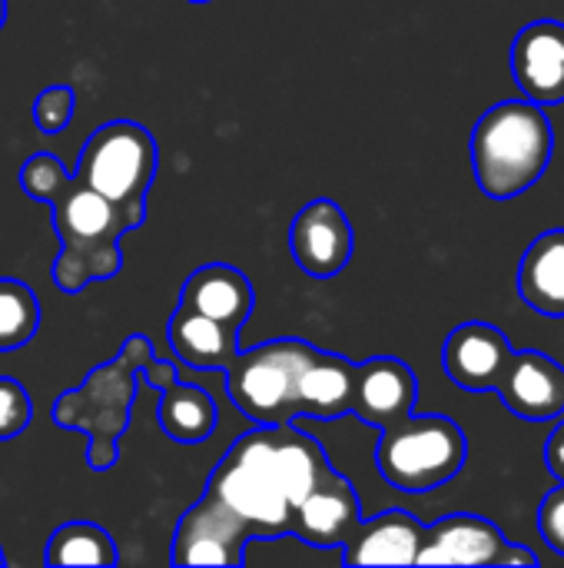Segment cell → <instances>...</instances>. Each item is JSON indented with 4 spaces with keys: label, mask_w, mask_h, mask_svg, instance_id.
Segmentation results:
<instances>
[{
    "label": "cell",
    "mask_w": 564,
    "mask_h": 568,
    "mask_svg": "<svg viewBox=\"0 0 564 568\" xmlns=\"http://www.w3.org/2000/svg\"><path fill=\"white\" fill-rule=\"evenodd\" d=\"M332 473L326 449L296 423L253 426L183 513L173 566H243L249 539H299L306 503Z\"/></svg>",
    "instance_id": "6da1fadb"
},
{
    "label": "cell",
    "mask_w": 564,
    "mask_h": 568,
    "mask_svg": "<svg viewBox=\"0 0 564 568\" xmlns=\"http://www.w3.org/2000/svg\"><path fill=\"white\" fill-rule=\"evenodd\" d=\"M60 236V256L53 260V283L60 293H80L90 283L113 280L123 270L120 240L140 230L146 220L116 206L80 176L66 173L43 200Z\"/></svg>",
    "instance_id": "7a4b0ae2"
},
{
    "label": "cell",
    "mask_w": 564,
    "mask_h": 568,
    "mask_svg": "<svg viewBox=\"0 0 564 568\" xmlns=\"http://www.w3.org/2000/svg\"><path fill=\"white\" fill-rule=\"evenodd\" d=\"M555 153V130L542 103L505 100L489 106L472 130L475 183L489 200H515L532 190Z\"/></svg>",
    "instance_id": "3957f363"
},
{
    "label": "cell",
    "mask_w": 564,
    "mask_h": 568,
    "mask_svg": "<svg viewBox=\"0 0 564 568\" xmlns=\"http://www.w3.org/2000/svg\"><path fill=\"white\" fill-rule=\"evenodd\" d=\"M136 379L140 373L120 346L116 359L90 369L80 386L60 393L53 403V423L86 436V463L93 473H106L120 459V439L130 426V409L140 386Z\"/></svg>",
    "instance_id": "277c9868"
},
{
    "label": "cell",
    "mask_w": 564,
    "mask_h": 568,
    "mask_svg": "<svg viewBox=\"0 0 564 568\" xmlns=\"http://www.w3.org/2000/svg\"><path fill=\"white\" fill-rule=\"evenodd\" d=\"M376 466L379 476L409 496L432 493L452 483L469 456L465 433L449 416H406L379 429Z\"/></svg>",
    "instance_id": "5b68a950"
},
{
    "label": "cell",
    "mask_w": 564,
    "mask_h": 568,
    "mask_svg": "<svg viewBox=\"0 0 564 568\" xmlns=\"http://www.w3.org/2000/svg\"><path fill=\"white\" fill-rule=\"evenodd\" d=\"M319 346L306 339H269L253 349L236 353L223 369L233 406L253 426L296 423V389L302 369L316 359Z\"/></svg>",
    "instance_id": "8992f818"
},
{
    "label": "cell",
    "mask_w": 564,
    "mask_h": 568,
    "mask_svg": "<svg viewBox=\"0 0 564 568\" xmlns=\"http://www.w3.org/2000/svg\"><path fill=\"white\" fill-rule=\"evenodd\" d=\"M156 163L160 150L146 126L133 120H110L86 136L73 176L146 220V193L156 180Z\"/></svg>",
    "instance_id": "52a82bcc"
},
{
    "label": "cell",
    "mask_w": 564,
    "mask_h": 568,
    "mask_svg": "<svg viewBox=\"0 0 564 568\" xmlns=\"http://www.w3.org/2000/svg\"><path fill=\"white\" fill-rule=\"evenodd\" d=\"M356 250V233L346 210L336 200H312L306 203L289 223V253L296 266L312 280L339 276Z\"/></svg>",
    "instance_id": "ba28073f"
},
{
    "label": "cell",
    "mask_w": 564,
    "mask_h": 568,
    "mask_svg": "<svg viewBox=\"0 0 564 568\" xmlns=\"http://www.w3.org/2000/svg\"><path fill=\"white\" fill-rule=\"evenodd\" d=\"M512 356L515 349L499 326L472 320L449 333L445 349H442V366L459 389L495 393L509 373Z\"/></svg>",
    "instance_id": "9c48e42d"
},
{
    "label": "cell",
    "mask_w": 564,
    "mask_h": 568,
    "mask_svg": "<svg viewBox=\"0 0 564 568\" xmlns=\"http://www.w3.org/2000/svg\"><path fill=\"white\" fill-rule=\"evenodd\" d=\"M512 77L525 100L555 106L564 103V23L535 20L512 43Z\"/></svg>",
    "instance_id": "30bf717a"
},
{
    "label": "cell",
    "mask_w": 564,
    "mask_h": 568,
    "mask_svg": "<svg viewBox=\"0 0 564 568\" xmlns=\"http://www.w3.org/2000/svg\"><path fill=\"white\" fill-rule=\"evenodd\" d=\"M505 549L509 539L495 523L455 513L425 526L416 566H502Z\"/></svg>",
    "instance_id": "8fae6325"
},
{
    "label": "cell",
    "mask_w": 564,
    "mask_h": 568,
    "mask_svg": "<svg viewBox=\"0 0 564 568\" xmlns=\"http://www.w3.org/2000/svg\"><path fill=\"white\" fill-rule=\"evenodd\" d=\"M419 403V379L416 373L396 356H376L356 366V393L352 413L366 426L386 429L416 413Z\"/></svg>",
    "instance_id": "7c38bea8"
},
{
    "label": "cell",
    "mask_w": 564,
    "mask_h": 568,
    "mask_svg": "<svg viewBox=\"0 0 564 568\" xmlns=\"http://www.w3.org/2000/svg\"><path fill=\"white\" fill-rule=\"evenodd\" d=\"M425 526L406 509H386L376 519H362L342 542V566H416Z\"/></svg>",
    "instance_id": "4fadbf2b"
},
{
    "label": "cell",
    "mask_w": 564,
    "mask_h": 568,
    "mask_svg": "<svg viewBox=\"0 0 564 568\" xmlns=\"http://www.w3.org/2000/svg\"><path fill=\"white\" fill-rule=\"evenodd\" d=\"M495 393L519 419L548 423L564 416V369L539 349L515 353Z\"/></svg>",
    "instance_id": "5bb4252c"
},
{
    "label": "cell",
    "mask_w": 564,
    "mask_h": 568,
    "mask_svg": "<svg viewBox=\"0 0 564 568\" xmlns=\"http://www.w3.org/2000/svg\"><path fill=\"white\" fill-rule=\"evenodd\" d=\"M180 306L243 333V326L249 323V316L256 310V293L243 270H236L229 263H206V266L193 270L189 280L183 283Z\"/></svg>",
    "instance_id": "9a60e30c"
},
{
    "label": "cell",
    "mask_w": 564,
    "mask_h": 568,
    "mask_svg": "<svg viewBox=\"0 0 564 568\" xmlns=\"http://www.w3.org/2000/svg\"><path fill=\"white\" fill-rule=\"evenodd\" d=\"M356 366L352 359L339 353L319 349L316 359L302 369L299 389H296V419H339L352 413V393H356Z\"/></svg>",
    "instance_id": "2e32d148"
},
{
    "label": "cell",
    "mask_w": 564,
    "mask_h": 568,
    "mask_svg": "<svg viewBox=\"0 0 564 568\" xmlns=\"http://www.w3.org/2000/svg\"><path fill=\"white\" fill-rule=\"evenodd\" d=\"M166 339L176 359L189 369H226L239 353V329L183 306L170 316Z\"/></svg>",
    "instance_id": "e0dca14e"
},
{
    "label": "cell",
    "mask_w": 564,
    "mask_h": 568,
    "mask_svg": "<svg viewBox=\"0 0 564 568\" xmlns=\"http://www.w3.org/2000/svg\"><path fill=\"white\" fill-rule=\"evenodd\" d=\"M519 296L539 316H564V230H545L519 263Z\"/></svg>",
    "instance_id": "ac0fdd59"
},
{
    "label": "cell",
    "mask_w": 564,
    "mask_h": 568,
    "mask_svg": "<svg viewBox=\"0 0 564 568\" xmlns=\"http://www.w3.org/2000/svg\"><path fill=\"white\" fill-rule=\"evenodd\" d=\"M156 423H160L163 436H170L173 443L199 446L216 433L219 413H216V403L206 389L189 386V383H173L170 389L160 393Z\"/></svg>",
    "instance_id": "d6986e66"
},
{
    "label": "cell",
    "mask_w": 564,
    "mask_h": 568,
    "mask_svg": "<svg viewBox=\"0 0 564 568\" xmlns=\"http://www.w3.org/2000/svg\"><path fill=\"white\" fill-rule=\"evenodd\" d=\"M47 566H116L120 552L106 529L93 523H66L47 539Z\"/></svg>",
    "instance_id": "ffe728a7"
},
{
    "label": "cell",
    "mask_w": 564,
    "mask_h": 568,
    "mask_svg": "<svg viewBox=\"0 0 564 568\" xmlns=\"http://www.w3.org/2000/svg\"><path fill=\"white\" fill-rule=\"evenodd\" d=\"M40 329L37 293L10 276H0V353L27 346Z\"/></svg>",
    "instance_id": "44dd1931"
},
{
    "label": "cell",
    "mask_w": 564,
    "mask_h": 568,
    "mask_svg": "<svg viewBox=\"0 0 564 568\" xmlns=\"http://www.w3.org/2000/svg\"><path fill=\"white\" fill-rule=\"evenodd\" d=\"M73 106H76V97H73V87L66 83H53L47 90L37 93L33 100V123L40 133H63L73 120Z\"/></svg>",
    "instance_id": "7402d4cb"
},
{
    "label": "cell",
    "mask_w": 564,
    "mask_h": 568,
    "mask_svg": "<svg viewBox=\"0 0 564 568\" xmlns=\"http://www.w3.org/2000/svg\"><path fill=\"white\" fill-rule=\"evenodd\" d=\"M33 419V399L13 376H0V443L17 439Z\"/></svg>",
    "instance_id": "603a6c76"
},
{
    "label": "cell",
    "mask_w": 564,
    "mask_h": 568,
    "mask_svg": "<svg viewBox=\"0 0 564 568\" xmlns=\"http://www.w3.org/2000/svg\"><path fill=\"white\" fill-rule=\"evenodd\" d=\"M539 532L558 556H564V483L542 499V506H539Z\"/></svg>",
    "instance_id": "cb8c5ba5"
},
{
    "label": "cell",
    "mask_w": 564,
    "mask_h": 568,
    "mask_svg": "<svg viewBox=\"0 0 564 568\" xmlns=\"http://www.w3.org/2000/svg\"><path fill=\"white\" fill-rule=\"evenodd\" d=\"M545 463H548V473L564 483V419L552 429L548 443H545Z\"/></svg>",
    "instance_id": "d4e9b609"
},
{
    "label": "cell",
    "mask_w": 564,
    "mask_h": 568,
    "mask_svg": "<svg viewBox=\"0 0 564 568\" xmlns=\"http://www.w3.org/2000/svg\"><path fill=\"white\" fill-rule=\"evenodd\" d=\"M542 562L529 546H515V542H509V549H505V559H502V566H529L535 568Z\"/></svg>",
    "instance_id": "484cf974"
},
{
    "label": "cell",
    "mask_w": 564,
    "mask_h": 568,
    "mask_svg": "<svg viewBox=\"0 0 564 568\" xmlns=\"http://www.w3.org/2000/svg\"><path fill=\"white\" fill-rule=\"evenodd\" d=\"M3 23H7V0H0V30H3Z\"/></svg>",
    "instance_id": "4316f807"
},
{
    "label": "cell",
    "mask_w": 564,
    "mask_h": 568,
    "mask_svg": "<svg viewBox=\"0 0 564 568\" xmlns=\"http://www.w3.org/2000/svg\"><path fill=\"white\" fill-rule=\"evenodd\" d=\"M0 566H7V556H3V549H0Z\"/></svg>",
    "instance_id": "83f0119b"
},
{
    "label": "cell",
    "mask_w": 564,
    "mask_h": 568,
    "mask_svg": "<svg viewBox=\"0 0 564 568\" xmlns=\"http://www.w3.org/2000/svg\"><path fill=\"white\" fill-rule=\"evenodd\" d=\"M189 3H209V0H189Z\"/></svg>",
    "instance_id": "f1b7e54d"
}]
</instances>
